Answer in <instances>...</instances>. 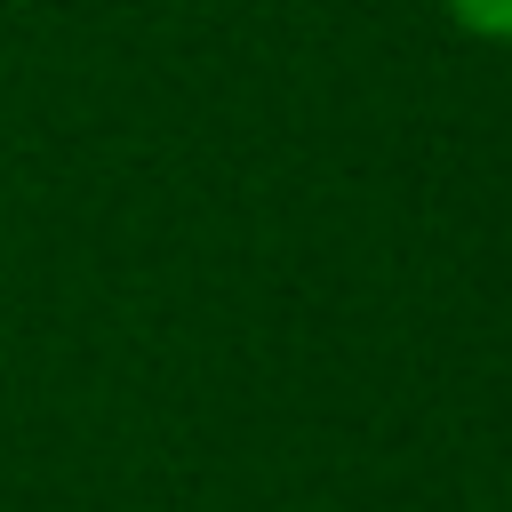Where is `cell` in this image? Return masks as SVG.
<instances>
[{
    "label": "cell",
    "instance_id": "1",
    "mask_svg": "<svg viewBox=\"0 0 512 512\" xmlns=\"http://www.w3.org/2000/svg\"><path fill=\"white\" fill-rule=\"evenodd\" d=\"M440 8L456 16L464 40H480V48H512V0H440Z\"/></svg>",
    "mask_w": 512,
    "mask_h": 512
}]
</instances>
